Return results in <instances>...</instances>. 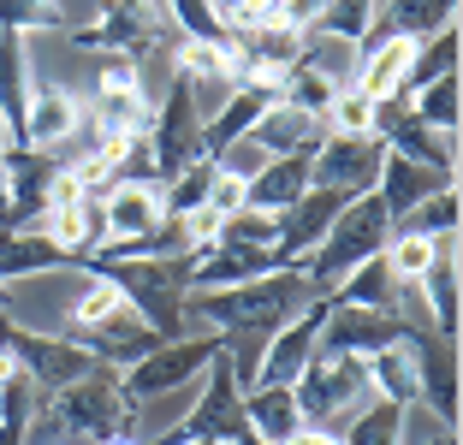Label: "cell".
Listing matches in <instances>:
<instances>
[{
    "mask_svg": "<svg viewBox=\"0 0 463 445\" xmlns=\"http://www.w3.org/2000/svg\"><path fill=\"white\" fill-rule=\"evenodd\" d=\"M309 303H315V291L303 279V268H279V273H261L250 285H226V291H191L184 297V321L203 327V333H220V351H226L232 374L250 392L268 338L286 321H298Z\"/></svg>",
    "mask_w": 463,
    "mask_h": 445,
    "instance_id": "cell-1",
    "label": "cell"
},
{
    "mask_svg": "<svg viewBox=\"0 0 463 445\" xmlns=\"http://www.w3.org/2000/svg\"><path fill=\"white\" fill-rule=\"evenodd\" d=\"M137 410L119 386V368H96V374L71 380L60 392H42L36 416L24 428V445H113L137 433Z\"/></svg>",
    "mask_w": 463,
    "mask_h": 445,
    "instance_id": "cell-2",
    "label": "cell"
},
{
    "mask_svg": "<svg viewBox=\"0 0 463 445\" xmlns=\"http://www.w3.org/2000/svg\"><path fill=\"white\" fill-rule=\"evenodd\" d=\"M191 268H196V250H178V256H113V250H96V256L83 261V273L108 279L125 297V309L149 327L161 345L191 333V321H184Z\"/></svg>",
    "mask_w": 463,
    "mask_h": 445,
    "instance_id": "cell-3",
    "label": "cell"
},
{
    "mask_svg": "<svg viewBox=\"0 0 463 445\" xmlns=\"http://www.w3.org/2000/svg\"><path fill=\"white\" fill-rule=\"evenodd\" d=\"M178 42L184 36L173 30L166 0H101L96 18L71 30V48H83V54H125L137 66H155L161 60L166 78L178 66Z\"/></svg>",
    "mask_w": 463,
    "mask_h": 445,
    "instance_id": "cell-4",
    "label": "cell"
},
{
    "mask_svg": "<svg viewBox=\"0 0 463 445\" xmlns=\"http://www.w3.org/2000/svg\"><path fill=\"white\" fill-rule=\"evenodd\" d=\"M386 243H392V214H386V203L374 190H363V196H351V203L339 208L327 238L303 256V279H309L315 297H327V291H339L345 273H356L363 261L386 256Z\"/></svg>",
    "mask_w": 463,
    "mask_h": 445,
    "instance_id": "cell-5",
    "label": "cell"
},
{
    "mask_svg": "<svg viewBox=\"0 0 463 445\" xmlns=\"http://www.w3.org/2000/svg\"><path fill=\"white\" fill-rule=\"evenodd\" d=\"M291 392H298L303 421H309V428H333V433H339L356 410L374 404L363 356H327V351H315L309 363H303V374L291 380Z\"/></svg>",
    "mask_w": 463,
    "mask_h": 445,
    "instance_id": "cell-6",
    "label": "cell"
},
{
    "mask_svg": "<svg viewBox=\"0 0 463 445\" xmlns=\"http://www.w3.org/2000/svg\"><path fill=\"white\" fill-rule=\"evenodd\" d=\"M184 440H214V445L256 440V428H250V416H244V386H238V374H232L226 351L203 368V392H196V404L184 410V421L166 428L161 440H149V445H184Z\"/></svg>",
    "mask_w": 463,
    "mask_h": 445,
    "instance_id": "cell-7",
    "label": "cell"
},
{
    "mask_svg": "<svg viewBox=\"0 0 463 445\" xmlns=\"http://www.w3.org/2000/svg\"><path fill=\"white\" fill-rule=\"evenodd\" d=\"M422 327H410L398 309H363V303H339L327 297V321H321V338L315 351L327 356H381V351H416L422 345Z\"/></svg>",
    "mask_w": 463,
    "mask_h": 445,
    "instance_id": "cell-8",
    "label": "cell"
},
{
    "mask_svg": "<svg viewBox=\"0 0 463 445\" xmlns=\"http://www.w3.org/2000/svg\"><path fill=\"white\" fill-rule=\"evenodd\" d=\"M203 125H208V113L196 108L191 83L173 71V78H166V90H161V101H155V119H149L155 190H161L173 173H184L191 161H203Z\"/></svg>",
    "mask_w": 463,
    "mask_h": 445,
    "instance_id": "cell-9",
    "label": "cell"
},
{
    "mask_svg": "<svg viewBox=\"0 0 463 445\" xmlns=\"http://www.w3.org/2000/svg\"><path fill=\"white\" fill-rule=\"evenodd\" d=\"M214 356H220V333H184L173 345H155L149 356H137L131 368H119V386L131 404H149V398H166L178 386H196Z\"/></svg>",
    "mask_w": 463,
    "mask_h": 445,
    "instance_id": "cell-10",
    "label": "cell"
},
{
    "mask_svg": "<svg viewBox=\"0 0 463 445\" xmlns=\"http://www.w3.org/2000/svg\"><path fill=\"white\" fill-rule=\"evenodd\" d=\"M0 351L13 356L42 392H60V386H71V380H83V374H96V368H101L96 351H83L78 338L30 333V327H18L13 315H0Z\"/></svg>",
    "mask_w": 463,
    "mask_h": 445,
    "instance_id": "cell-11",
    "label": "cell"
},
{
    "mask_svg": "<svg viewBox=\"0 0 463 445\" xmlns=\"http://www.w3.org/2000/svg\"><path fill=\"white\" fill-rule=\"evenodd\" d=\"M368 137H374L386 155H404V161H422V166H434V173L458 178V137L428 131L422 113L410 108V95H386V101H374Z\"/></svg>",
    "mask_w": 463,
    "mask_h": 445,
    "instance_id": "cell-12",
    "label": "cell"
},
{
    "mask_svg": "<svg viewBox=\"0 0 463 445\" xmlns=\"http://www.w3.org/2000/svg\"><path fill=\"white\" fill-rule=\"evenodd\" d=\"M381 155L386 148L374 143V137L327 131L321 148H315V161H309V178L327 185V190H345V196H363V190H374V178H381Z\"/></svg>",
    "mask_w": 463,
    "mask_h": 445,
    "instance_id": "cell-13",
    "label": "cell"
},
{
    "mask_svg": "<svg viewBox=\"0 0 463 445\" xmlns=\"http://www.w3.org/2000/svg\"><path fill=\"white\" fill-rule=\"evenodd\" d=\"M83 125V101L66 90V83H42V90H30V108H24V125H18V137H6V143H24V148H66L71 137H78Z\"/></svg>",
    "mask_w": 463,
    "mask_h": 445,
    "instance_id": "cell-14",
    "label": "cell"
},
{
    "mask_svg": "<svg viewBox=\"0 0 463 445\" xmlns=\"http://www.w3.org/2000/svg\"><path fill=\"white\" fill-rule=\"evenodd\" d=\"M321 321H327V297H315L298 321H286L279 333L268 338L261 351V368H256V386H291L303 374V363L315 356V338H321Z\"/></svg>",
    "mask_w": 463,
    "mask_h": 445,
    "instance_id": "cell-15",
    "label": "cell"
},
{
    "mask_svg": "<svg viewBox=\"0 0 463 445\" xmlns=\"http://www.w3.org/2000/svg\"><path fill=\"white\" fill-rule=\"evenodd\" d=\"M279 268H291L279 250H256V243H208V250H196L191 291H226V285H250V279L279 273Z\"/></svg>",
    "mask_w": 463,
    "mask_h": 445,
    "instance_id": "cell-16",
    "label": "cell"
},
{
    "mask_svg": "<svg viewBox=\"0 0 463 445\" xmlns=\"http://www.w3.org/2000/svg\"><path fill=\"white\" fill-rule=\"evenodd\" d=\"M351 203L345 190H327V185H309L298 196V203L279 214V256L291 261V268H303V256H309L315 243L327 238V226L339 220V208Z\"/></svg>",
    "mask_w": 463,
    "mask_h": 445,
    "instance_id": "cell-17",
    "label": "cell"
},
{
    "mask_svg": "<svg viewBox=\"0 0 463 445\" xmlns=\"http://www.w3.org/2000/svg\"><path fill=\"white\" fill-rule=\"evenodd\" d=\"M446 185H458L451 173H434V166H422V161H404V155H381V178H374V196L386 203V214H392V232L404 226L416 208L434 196V190H446Z\"/></svg>",
    "mask_w": 463,
    "mask_h": 445,
    "instance_id": "cell-18",
    "label": "cell"
},
{
    "mask_svg": "<svg viewBox=\"0 0 463 445\" xmlns=\"http://www.w3.org/2000/svg\"><path fill=\"white\" fill-rule=\"evenodd\" d=\"M416 404H422L434 421L458 428V351L439 345L434 333L416 345Z\"/></svg>",
    "mask_w": 463,
    "mask_h": 445,
    "instance_id": "cell-19",
    "label": "cell"
},
{
    "mask_svg": "<svg viewBox=\"0 0 463 445\" xmlns=\"http://www.w3.org/2000/svg\"><path fill=\"white\" fill-rule=\"evenodd\" d=\"M101 214H108V243H137V238H149V232L166 220L161 214V190L137 185V178L101 190Z\"/></svg>",
    "mask_w": 463,
    "mask_h": 445,
    "instance_id": "cell-20",
    "label": "cell"
},
{
    "mask_svg": "<svg viewBox=\"0 0 463 445\" xmlns=\"http://www.w3.org/2000/svg\"><path fill=\"white\" fill-rule=\"evenodd\" d=\"M458 297H463V285H458V232H446V238H434V261H428V273H422V303H428V315H434V333H439V345H458Z\"/></svg>",
    "mask_w": 463,
    "mask_h": 445,
    "instance_id": "cell-21",
    "label": "cell"
},
{
    "mask_svg": "<svg viewBox=\"0 0 463 445\" xmlns=\"http://www.w3.org/2000/svg\"><path fill=\"white\" fill-rule=\"evenodd\" d=\"M273 101H279L273 90H250V83H244V90H232L226 101L208 113V125H203V161H220V148H232L238 137H250L256 119L273 108Z\"/></svg>",
    "mask_w": 463,
    "mask_h": 445,
    "instance_id": "cell-22",
    "label": "cell"
},
{
    "mask_svg": "<svg viewBox=\"0 0 463 445\" xmlns=\"http://www.w3.org/2000/svg\"><path fill=\"white\" fill-rule=\"evenodd\" d=\"M309 161H315V148H298V155H273V161L261 166L256 178H250V203H244V208H261V214H286V208L298 203L303 190L315 185V178H309Z\"/></svg>",
    "mask_w": 463,
    "mask_h": 445,
    "instance_id": "cell-23",
    "label": "cell"
},
{
    "mask_svg": "<svg viewBox=\"0 0 463 445\" xmlns=\"http://www.w3.org/2000/svg\"><path fill=\"white\" fill-rule=\"evenodd\" d=\"M458 24V0H374V30L404 42H428Z\"/></svg>",
    "mask_w": 463,
    "mask_h": 445,
    "instance_id": "cell-24",
    "label": "cell"
},
{
    "mask_svg": "<svg viewBox=\"0 0 463 445\" xmlns=\"http://www.w3.org/2000/svg\"><path fill=\"white\" fill-rule=\"evenodd\" d=\"M60 268H78V256H66L54 238L42 232H0V279H36V273H60Z\"/></svg>",
    "mask_w": 463,
    "mask_h": 445,
    "instance_id": "cell-25",
    "label": "cell"
},
{
    "mask_svg": "<svg viewBox=\"0 0 463 445\" xmlns=\"http://www.w3.org/2000/svg\"><path fill=\"white\" fill-rule=\"evenodd\" d=\"M244 416H250V428H256V440H268V445H286L291 433L303 428V410H298V392L291 386H250Z\"/></svg>",
    "mask_w": 463,
    "mask_h": 445,
    "instance_id": "cell-26",
    "label": "cell"
},
{
    "mask_svg": "<svg viewBox=\"0 0 463 445\" xmlns=\"http://www.w3.org/2000/svg\"><path fill=\"white\" fill-rule=\"evenodd\" d=\"M250 137H256L268 155H298V148H321L327 125L309 119V113H298V108H286V101H273V108L256 119V131H250Z\"/></svg>",
    "mask_w": 463,
    "mask_h": 445,
    "instance_id": "cell-27",
    "label": "cell"
},
{
    "mask_svg": "<svg viewBox=\"0 0 463 445\" xmlns=\"http://www.w3.org/2000/svg\"><path fill=\"white\" fill-rule=\"evenodd\" d=\"M24 108H30V60H24V36L0 30V125H6V137H18V125H24Z\"/></svg>",
    "mask_w": 463,
    "mask_h": 445,
    "instance_id": "cell-28",
    "label": "cell"
},
{
    "mask_svg": "<svg viewBox=\"0 0 463 445\" xmlns=\"http://www.w3.org/2000/svg\"><path fill=\"white\" fill-rule=\"evenodd\" d=\"M339 83L327 78V71H315V66H303V54H298V66H286V78H279V101L286 108H298V113H309V119H321L327 125V108L339 101Z\"/></svg>",
    "mask_w": 463,
    "mask_h": 445,
    "instance_id": "cell-29",
    "label": "cell"
},
{
    "mask_svg": "<svg viewBox=\"0 0 463 445\" xmlns=\"http://www.w3.org/2000/svg\"><path fill=\"white\" fill-rule=\"evenodd\" d=\"M410 108L422 113V125H428V131L458 137V119H463V71H446V78L422 83V90L410 95Z\"/></svg>",
    "mask_w": 463,
    "mask_h": 445,
    "instance_id": "cell-30",
    "label": "cell"
},
{
    "mask_svg": "<svg viewBox=\"0 0 463 445\" xmlns=\"http://www.w3.org/2000/svg\"><path fill=\"white\" fill-rule=\"evenodd\" d=\"M327 297H339V303H363V309H398V279H392V268H386V256H374V261H363L356 273H345L339 291H327Z\"/></svg>",
    "mask_w": 463,
    "mask_h": 445,
    "instance_id": "cell-31",
    "label": "cell"
},
{
    "mask_svg": "<svg viewBox=\"0 0 463 445\" xmlns=\"http://www.w3.org/2000/svg\"><path fill=\"white\" fill-rule=\"evenodd\" d=\"M368 392L386 404H416V351H381L368 356Z\"/></svg>",
    "mask_w": 463,
    "mask_h": 445,
    "instance_id": "cell-32",
    "label": "cell"
},
{
    "mask_svg": "<svg viewBox=\"0 0 463 445\" xmlns=\"http://www.w3.org/2000/svg\"><path fill=\"white\" fill-rule=\"evenodd\" d=\"M339 445H404V404L374 398L368 410H356L339 428Z\"/></svg>",
    "mask_w": 463,
    "mask_h": 445,
    "instance_id": "cell-33",
    "label": "cell"
},
{
    "mask_svg": "<svg viewBox=\"0 0 463 445\" xmlns=\"http://www.w3.org/2000/svg\"><path fill=\"white\" fill-rule=\"evenodd\" d=\"M368 30H374V0H327V6H321V18H315L303 36H333V42L363 48Z\"/></svg>",
    "mask_w": 463,
    "mask_h": 445,
    "instance_id": "cell-34",
    "label": "cell"
},
{
    "mask_svg": "<svg viewBox=\"0 0 463 445\" xmlns=\"http://www.w3.org/2000/svg\"><path fill=\"white\" fill-rule=\"evenodd\" d=\"M458 42H463L458 24H446L439 36L416 42V60H410V71H404V95H416L422 83H434V78H446V71H458Z\"/></svg>",
    "mask_w": 463,
    "mask_h": 445,
    "instance_id": "cell-35",
    "label": "cell"
},
{
    "mask_svg": "<svg viewBox=\"0 0 463 445\" xmlns=\"http://www.w3.org/2000/svg\"><path fill=\"white\" fill-rule=\"evenodd\" d=\"M214 173H220L214 161H191L184 173H173V178L161 185V214H166V220H184L191 208H203V203H208V185H214Z\"/></svg>",
    "mask_w": 463,
    "mask_h": 445,
    "instance_id": "cell-36",
    "label": "cell"
},
{
    "mask_svg": "<svg viewBox=\"0 0 463 445\" xmlns=\"http://www.w3.org/2000/svg\"><path fill=\"white\" fill-rule=\"evenodd\" d=\"M428 261H434V238H422V232L398 226L392 243H386V268H392V279H398V285H422Z\"/></svg>",
    "mask_w": 463,
    "mask_h": 445,
    "instance_id": "cell-37",
    "label": "cell"
},
{
    "mask_svg": "<svg viewBox=\"0 0 463 445\" xmlns=\"http://www.w3.org/2000/svg\"><path fill=\"white\" fill-rule=\"evenodd\" d=\"M214 243H256V250H279V214H261V208H238V214L220 220Z\"/></svg>",
    "mask_w": 463,
    "mask_h": 445,
    "instance_id": "cell-38",
    "label": "cell"
},
{
    "mask_svg": "<svg viewBox=\"0 0 463 445\" xmlns=\"http://www.w3.org/2000/svg\"><path fill=\"white\" fill-rule=\"evenodd\" d=\"M113 315H125V297L113 291L108 279H96V273H90V291L71 303V327H78V333H96V327H108ZM78 333H71V338H78Z\"/></svg>",
    "mask_w": 463,
    "mask_h": 445,
    "instance_id": "cell-39",
    "label": "cell"
},
{
    "mask_svg": "<svg viewBox=\"0 0 463 445\" xmlns=\"http://www.w3.org/2000/svg\"><path fill=\"white\" fill-rule=\"evenodd\" d=\"M66 24V6L60 0H0V30L30 36V30H60Z\"/></svg>",
    "mask_w": 463,
    "mask_h": 445,
    "instance_id": "cell-40",
    "label": "cell"
},
{
    "mask_svg": "<svg viewBox=\"0 0 463 445\" xmlns=\"http://www.w3.org/2000/svg\"><path fill=\"white\" fill-rule=\"evenodd\" d=\"M458 208H463V196H458V185H446V190H434L416 214L404 220L410 232H422V238H446V232H458Z\"/></svg>",
    "mask_w": 463,
    "mask_h": 445,
    "instance_id": "cell-41",
    "label": "cell"
},
{
    "mask_svg": "<svg viewBox=\"0 0 463 445\" xmlns=\"http://www.w3.org/2000/svg\"><path fill=\"white\" fill-rule=\"evenodd\" d=\"M166 13L184 42H226V30L214 24V0H166Z\"/></svg>",
    "mask_w": 463,
    "mask_h": 445,
    "instance_id": "cell-42",
    "label": "cell"
},
{
    "mask_svg": "<svg viewBox=\"0 0 463 445\" xmlns=\"http://www.w3.org/2000/svg\"><path fill=\"white\" fill-rule=\"evenodd\" d=\"M143 90V66L125 54H96V101L101 95H137Z\"/></svg>",
    "mask_w": 463,
    "mask_h": 445,
    "instance_id": "cell-43",
    "label": "cell"
},
{
    "mask_svg": "<svg viewBox=\"0 0 463 445\" xmlns=\"http://www.w3.org/2000/svg\"><path fill=\"white\" fill-rule=\"evenodd\" d=\"M368 119H374V101L356 90H345L327 108V131H339V137H368Z\"/></svg>",
    "mask_w": 463,
    "mask_h": 445,
    "instance_id": "cell-44",
    "label": "cell"
},
{
    "mask_svg": "<svg viewBox=\"0 0 463 445\" xmlns=\"http://www.w3.org/2000/svg\"><path fill=\"white\" fill-rule=\"evenodd\" d=\"M273 161V155H268V148H261L256 143V137H238V143H232V148H220V173H232V178H244V185H250V178H256L261 173V166H268Z\"/></svg>",
    "mask_w": 463,
    "mask_h": 445,
    "instance_id": "cell-45",
    "label": "cell"
},
{
    "mask_svg": "<svg viewBox=\"0 0 463 445\" xmlns=\"http://www.w3.org/2000/svg\"><path fill=\"white\" fill-rule=\"evenodd\" d=\"M244 203H250V185H244V178H232V173H214V185H208V203H203V208H214V214L226 220V214H238Z\"/></svg>",
    "mask_w": 463,
    "mask_h": 445,
    "instance_id": "cell-46",
    "label": "cell"
},
{
    "mask_svg": "<svg viewBox=\"0 0 463 445\" xmlns=\"http://www.w3.org/2000/svg\"><path fill=\"white\" fill-rule=\"evenodd\" d=\"M321 6H327V0H279V24H291L303 36V30L321 18Z\"/></svg>",
    "mask_w": 463,
    "mask_h": 445,
    "instance_id": "cell-47",
    "label": "cell"
},
{
    "mask_svg": "<svg viewBox=\"0 0 463 445\" xmlns=\"http://www.w3.org/2000/svg\"><path fill=\"white\" fill-rule=\"evenodd\" d=\"M410 445H458V428H446V421L428 416V421H422V433H416Z\"/></svg>",
    "mask_w": 463,
    "mask_h": 445,
    "instance_id": "cell-48",
    "label": "cell"
},
{
    "mask_svg": "<svg viewBox=\"0 0 463 445\" xmlns=\"http://www.w3.org/2000/svg\"><path fill=\"white\" fill-rule=\"evenodd\" d=\"M286 445H339V433H333V428H309V421H303Z\"/></svg>",
    "mask_w": 463,
    "mask_h": 445,
    "instance_id": "cell-49",
    "label": "cell"
},
{
    "mask_svg": "<svg viewBox=\"0 0 463 445\" xmlns=\"http://www.w3.org/2000/svg\"><path fill=\"white\" fill-rule=\"evenodd\" d=\"M13 220V203H6V125H0V232Z\"/></svg>",
    "mask_w": 463,
    "mask_h": 445,
    "instance_id": "cell-50",
    "label": "cell"
},
{
    "mask_svg": "<svg viewBox=\"0 0 463 445\" xmlns=\"http://www.w3.org/2000/svg\"><path fill=\"white\" fill-rule=\"evenodd\" d=\"M0 315H6V279H0Z\"/></svg>",
    "mask_w": 463,
    "mask_h": 445,
    "instance_id": "cell-51",
    "label": "cell"
},
{
    "mask_svg": "<svg viewBox=\"0 0 463 445\" xmlns=\"http://www.w3.org/2000/svg\"><path fill=\"white\" fill-rule=\"evenodd\" d=\"M184 445H214V440H184Z\"/></svg>",
    "mask_w": 463,
    "mask_h": 445,
    "instance_id": "cell-52",
    "label": "cell"
}]
</instances>
